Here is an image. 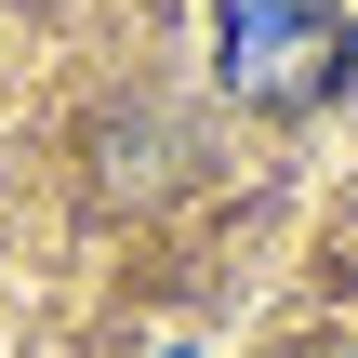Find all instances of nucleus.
Instances as JSON below:
<instances>
[{
	"label": "nucleus",
	"instance_id": "nucleus-1",
	"mask_svg": "<svg viewBox=\"0 0 358 358\" xmlns=\"http://www.w3.org/2000/svg\"><path fill=\"white\" fill-rule=\"evenodd\" d=\"M213 66H226V93L239 106H332L345 93V13L332 0H213Z\"/></svg>",
	"mask_w": 358,
	"mask_h": 358
}]
</instances>
